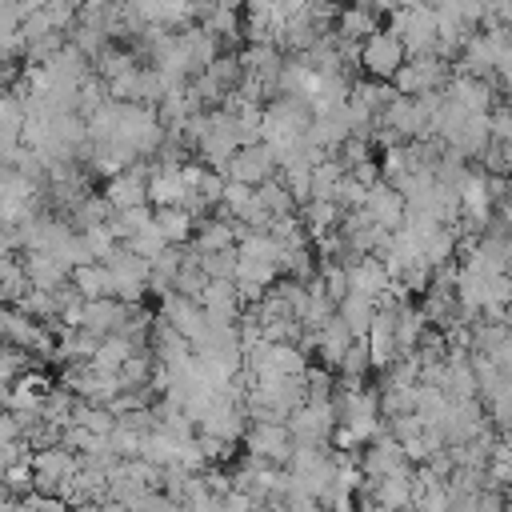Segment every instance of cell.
<instances>
[{"mask_svg": "<svg viewBox=\"0 0 512 512\" xmlns=\"http://www.w3.org/2000/svg\"><path fill=\"white\" fill-rule=\"evenodd\" d=\"M388 28L404 40L408 56L436 52V8L428 0H404L388 12Z\"/></svg>", "mask_w": 512, "mask_h": 512, "instance_id": "1", "label": "cell"}, {"mask_svg": "<svg viewBox=\"0 0 512 512\" xmlns=\"http://www.w3.org/2000/svg\"><path fill=\"white\" fill-rule=\"evenodd\" d=\"M448 80H452V64L440 52H416L396 68L392 88L404 96H420V92H440Z\"/></svg>", "mask_w": 512, "mask_h": 512, "instance_id": "2", "label": "cell"}, {"mask_svg": "<svg viewBox=\"0 0 512 512\" xmlns=\"http://www.w3.org/2000/svg\"><path fill=\"white\" fill-rule=\"evenodd\" d=\"M104 264L112 268V296H120L124 304H140V300H144V292H148L152 260H148V256H140V252H132L128 244H124V248L116 244V252H112Z\"/></svg>", "mask_w": 512, "mask_h": 512, "instance_id": "3", "label": "cell"}, {"mask_svg": "<svg viewBox=\"0 0 512 512\" xmlns=\"http://www.w3.org/2000/svg\"><path fill=\"white\" fill-rule=\"evenodd\" d=\"M404 60H408V48L392 28H376L360 40V68L376 80H392Z\"/></svg>", "mask_w": 512, "mask_h": 512, "instance_id": "4", "label": "cell"}, {"mask_svg": "<svg viewBox=\"0 0 512 512\" xmlns=\"http://www.w3.org/2000/svg\"><path fill=\"white\" fill-rule=\"evenodd\" d=\"M288 428H292L296 444H328L332 428H336V404L332 400H304L300 408H292Z\"/></svg>", "mask_w": 512, "mask_h": 512, "instance_id": "5", "label": "cell"}, {"mask_svg": "<svg viewBox=\"0 0 512 512\" xmlns=\"http://www.w3.org/2000/svg\"><path fill=\"white\" fill-rule=\"evenodd\" d=\"M244 444H248V456L272 460V464H288L292 460V448H296L288 420H256L244 432Z\"/></svg>", "mask_w": 512, "mask_h": 512, "instance_id": "6", "label": "cell"}, {"mask_svg": "<svg viewBox=\"0 0 512 512\" xmlns=\"http://www.w3.org/2000/svg\"><path fill=\"white\" fill-rule=\"evenodd\" d=\"M276 152L260 140V144H240L232 156H228V164H224V176L228 180H244V184H252V188H260L268 176H276Z\"/></svg>", "mask_w": 512, "mask_h": 512, "instance_id": "7", "label": "cell"}, {"mask_svg": "<svg viewBox=\"0 0 512 512\" xmlns=\"http://www.w3.org/2000/svg\"><path fill=\"white\" fill-rule=\"evenodd\" d=\"M360 468H364V476L368 480H380V476H396V472H408L412 468V460H408V452H404V444L384 428L376 440H368L364 444V456H360Z\"/></svg>", "mask_w": 512, "mask_h": 512, "instance_id": "8", "label": "cell"}, {"mask_svg": "<svg viewBox=\"0 0 512 512\" xmlns=\"http://www.w3.org/2000/svg\"><path fill=\"white\" fill-rule=\"evenodd\" d=\"M160 316H164L176 332H184L192 344L204 340V332H208V312H204V304H200L196 296H184V292L160 296Z\"/></svg>", "mask_w": 512, "mask_h": 512, "instance_id": "9", "label": "cell"}, {"mask_svg": "<svg viewBox=\"0 0 512 512\" xmlns=\"http://www.w3.org/2000/svg\"><path fill=\"white\" fill-rule=\"evenodd\" d=\"M364 212L376 220V224H384L388 232L392 228H400L404 224V212H408V200H404V192L392 184V180H376V184H368V196H364Z\"/></svg>", "mask_w": 512, "mask_h": 512, "instance_id": "10", "label": "cell"}, {"mask_svg": "<svg viewBox=\"0 0 512 512\" xmlns=\"http://www.w3.org/2000/svg\"><path fill=\"white\" fill-rule=\"evenodd\" d=\"M148 164L132 160L128 168H120L116 176H108L104 184V196L112 200V208H132V204H144L148 200Z\"/></svg>", "mask_w": 512, "mask_h": 512, "instance_id": "11", "label": "cell"}, {"mask_svg": "<svg viewBox=\"0 0 512 512\" xmlns=\"http://www.w3.org/2000/svg\"><path fill=\"white\" fill-rule=\"evenodd\" d=\"M348 288H356L364 296H376V300L392 288V276H388L380 252H360V256L348 260Z\"/></svg>", "mask_w": 512, "mask_h": 512, "instance_id": "12", "label": "cell"}, {"mask_svg": "<svg viewBox=\"0 0 512 512\" xmlns=\"http://www.w3.org/2000/svg\"><path fill=\"white\" fill-rule=\"evenodd\" d=\"M452 152H460L464 160L468 156H484V148L492 144V124H488V112H468L464 124L444 140Z\"/></svg>", "mask_w": 512, "mask_h": 512, "instance_id": "13", "label": "cell"}, {"mask_svg": "<svg viewBox=\"0 0 512 512\" xmlns=\"http://www.w3.org/2000/svg\"><path fill=\"white\" fill-rule=\"evenodd\" d=\"M20 264H24V272H28V284L52 288V292H56V288L68 280V272H72L56 252H44V248H28Z\"/></svg>", "mask_w": 512, "mask_h": 512, "instance_id": "14", "label": "cell"}, {"mask_svg": "<svg viewBox=\"0 0 512 512\" xmlns=\"http://www.w3.org/2000/svg\"><path fill=\"white\" fill-rule=\"evenodd\" d=\"M300 220H304L308 240H320V236H328L332 228H340L344 208H340L336 200H320V196H312L308 204H300Z\"/></svg>", "mask_w": 512, "mask_h": 512, "instance_id": "15", "label": "cell"}, {"mask_svg": "<svg viewBox=\"0 0 512 512\" xmlns=\"http://www.w3.org/2000/svg\"><path fill=\"white\" fill-rule=\"evenodd\" d=\"M68 280L76 284V292L84 300H96V296H112V268L104 260H84L68 272Z\"/></svg>", "mask_w": 512, "mask_h": 512, "instance_id": "16", "label": "cell"}, {"mask_svg": "<svg viewBox=\"0 0 512 512\" xmlns=\"http://www.w3.org/2000/svg\"><path fill=\"white\" fill-rule=\"evenodd\" d=\"M192 248H200V252H216V248H228V244H236V220L232 216H208V220H200L196 224V232H192V240H188Z\"/></svg>", "mask_w": 512, "mask_h": 512, "instance_id": "17", "label": "cell"}, {"mask_svg": "<svg viewBox=\"0 0 512 512\" xmlns=\"http://www.w3.org/2000/svg\"><path fill=\"white\" fill-rule=\"evenodd\" d=\"M96 348H100V336H96V332H88V328H68V332L60 336L52 360H60V364H88V360L96 356Z\"/></svg>", "mask_w": 512, "mask_h": 512, "instance_id": "18", "label": "cell"}, {"mask_svg": "<svg viewBox=\"0 0 512 512\" xmlns=\"http://www.w3.org/2000/svg\"><path fill=\"white\" fill-rule=\"evenodd\" d=\"M336 316L352 328V336H364V332H368V324H372V316H376V296H364V292L348 288V292H344V300L336 304Z\"/></svg>", "mask_w": 512, "mask_h": 512, "instance_id": "19", "label": "cell"}, {"mask_svg": "<svg viewBox=\"0 0 512 512\" xmlns=\"http://www.w3.org/2000/svg\"><path fill=\"white\" fill-rule=\"evenodd\" d=\"M352 340H356V336H352V328H348V324H344L340 316H332V320H328V324L320 328V336H316L320 360H324V364H328V368L336 372V364H340V356H344V352L352 348Z\"/></svg>", "mask_w": 512, "mask_h": 512, "instance_id": "20", "label": "cell"}, {"mask_svg": "<svg viewBox=\"0 0 512 512\" xmlns=\"http://www.w3.org/2000/svg\"><path fill=\"white\" fill-rule=\"evenodd\" d=\"M156 224H160V232L168 236V244H188L200 220H196L184 204H164V208H156Z\"/></svg>", "mask_w": 512, "mask_h": 512, "instance_id": "21", "label": "cell"}, {"mask_svg": "<svg viewBox=\"0 0 512 512\" xmlns=\"http://www.w3.org/2000/svg\"><path fill=\"white\" fill-rule=\"evenodd\" d=\"M200 24H204L208 32H216L224 44H232V40L244 32V20H240V8H236V4H208L204 16H200Z\"/></svg>", "mask_w": 512, "mask_h": 512, "instance_id": "22", "label": "cell"}, {"mask_svg": "<svg viewBox=\"0 0 512 512\" xmlns=\"http://www.w3.org/2000/svg\"><path fill=\"white\" fill-rule=\"evenodd\" d=\"M376 28H380V16L368 12L364 4L352 0V4L340 8V20H336V32H340V36H348V40H364V36L376 32Z\"/></svg>", "mask_w": 512, "mask_h": 512, "instance_id": "23", "label": "cell"}, {"mask_svg": "<svg viewBox=\"0 0 512 512\" xmlns=\"http://www.w3.org/2000/svg\"><path fill=\"white\" fill-rule=\"evenodd\" d=\"M152 216H156V208L144 200V204H132V208H116V212L108 216V228H112L116 240H128V236H136Z\"/></svg>", "mask_w": 512, "mask_h": 512, "instance_id": "24", "label": "cell"}, {"mask_svg": "<svg viewBox=\"0 0 512 512\" xmlns=\"http://www.w3.org/2000/svg\"><path fill=\"white\" fill-rule=\"evenodd\" d=\"M112 212H116V208H112V200H108L104 192H100V196H96V192H88V196H80V200L68 208V216L76 220V228H88V224H104Z\"/></svg>", "mask_w": 512, "mask_h": 512, "instance_id": "25", "label": "cell"}, {"mask_svg": "<svg viewBox=\"0 0 512 512\" xmlns=\"http://www.w3.org/2000/svg\"><path fill=\"white\" fill-rule=\"evenodd\" d=\"M236 264H240V248H216V252H200V268L208 272V280H236Z\"/></svg>", "mask_w": 512, "mask_h": 512, "instance_id": "26", "label": "cell"}, {"mask_svg": "<svg viewBox=\"0 0 512 512\" xmlns=\"http://www.w3.org/2000/svg\"><path fill=\"white\" fill-rule=\"evenodd\" d=\"M256 196H260V204L272 212V216H284V212H296V196H292V188L284 184V180H276V176H268L260 188H256Z\"/></svg>", "mask_w": 512, "mask_h": 512, "instance_id": "27", "label": "cell"}, {"mask_svg": "<svg viewBox=\"0 0 512 512\" xmlns=\"http://www.w3.org/2000/svg\"><path fill=\"white\" fill-rule=\"evenodd\" d=\"M252 200H256V188H252V184H244V180H224V196H220V212H224V216L240 220V216L252 208Z\"/></svg>", "mask_w": 512, "mask_h": 512, "instance_id": "28", "label": "cell"}, {"mask_svg": "<svg viewBox=\"0 0 512 512\" xmlns=\"http://www.w3.org/2000/svg\"><path fill=\"white\" fill-rule=\"evenodd\" d=\"M128 68H136L132 52H124V48H112V44H104V48L96 52V76L112 80V76H120V72H128Z\"/></svg>", "mask_w": 512, "mask_h": 512, "instance_id": "29", "label": "cell"}, {"mask_svg": "<svg viewBox=\"0 0 512 512\" xmlns=\"http://www.w3.org/2000/svg\"><path fill=\"white\" fill-rule=\"evenodd\" d=\"M80 236H84V244H88V252H92V260H108L112 252H116V236H112V228H108V220L104 224H88V228H80Z\"/></svg>", "mask_w": 512, "mask_h": 512, "instance_id": "30", "label": "cell"}, {"mask_svg": "<svg viewBox=\"0 0 512 512\" xmlns=\"http://www.w3.org/2000/svg\"><path fill=\"white\" fill-rule=\"evenodd\" d=\"M124 244H128L132 252H140V256H148V260H152L160 248H168V236L160 232V224H156V216H152V220H148V224H144L136 236H128Z\"/></svg>", "mask_w": 512, "mask_h": 512, "instance_id": "31", "label": "cell"}, {"mask_svg": "<svg viewBox=\"0 0 512 512\" xmlns=\"http://www.w3.org/2000/svg\"><path fill=\"white\" fill-rule=\"evenodd\" d=\"M368 368H372V360H368V344H364V336H356V340H352V348L340 356L336 372H340L344 380H360Z\"/></svg>", "mask_w": 512, "mask_h": 512, "instance_id": "32", "label": "cell"}, {"mask_svg": "<svg viewBox=\"0 0 512 512\" xmlns=\"http://www.w3.org/2000/svg\"><path fill=\"white\" fill-rule=\"evenodd\" d=\"M364 196H368V184H360L352 172H344V176H340V184H336V192H332V200H336L344 212L364 208Z\"/></svg>", "mask_w": 512, "mask_h": 512, "instance_id": "33", "label": "cell"}, {"mask_svg": "<svg viewBox=\"0 0 512 512\" xmlns=\"http://www.w3.org/2000/svg\"><path fill=\"white\" fill-rule=\"evenodd\" d=\"M0 480H4V488L8 492H28L32 488V460H16V464H8V468H0Z\"/></svg>", "mask_w": 512, "mask_h": 512, "instance_id": "34", "label": "cell"}, {"mask_svg": "<svg viewBox=\"0 0 512 512\" xmlns=\"http://www.w3.org/2000/svg\"><path fill=\"white\" fill-rule=\"evenodd\" d=\"M304 384H308V400H332V368H304Z\"/></svg>", "mask_w": 512, "mask_h": 512, "instance_id": "35", "label": "cell"}, {"mask_svg": "<svg viewBox=\"0 0 512 512\" xmlns=\"http://www.w3.org/2000/svg\"><path fill=\"white\" fill-rule=\"evenodd\" d=\"M348 172H352V176H356L360 184H376V180L384 176V168H380V160H372V156H364V160H356V164H352Z\"/></svg>", "mask_w": 512, "mask_h": 512, "instance_id": "36", "label": "cell"}, {"mask_svg": "<svg viewBox=\"0 0 512 512\" xmlns=\"http://www.w3.org/2000/svg\"><path fill=\"white\" fill-rule=\"evenodd\" d=\"M356 4H364L368 12H376V16H384V12H392L396 8V0H356Z\"/></svg>", "mask_w": 512, "mask_h": 512, "instance_id": "37", "label": "cell"}, {"mask_svg": "<svg viewBox=\"0 0 512 512\" xmlns=\"http://www.w3.org/2000/svg\"><path fill=\"white\" fill-rule=\"evenodd\" d=\"M16 80V68L8 60H0V92H8V84Z\"/></svg>", "mask_w": 512, "mask_h": 512, "instance_id": "38", "label": "cell"}, {"mask_svg": "<svg viewBox=\"0 0 512 512\" xmlns=\"http://www.w3.org/2000/svg\"><path fill=\"white\" fill-rule=\"evenodd\" d=\"M44 4H48V0H20V12L28 16V12H36V8H44Z\"/></svg>", "mask_w": 512, "mask_h": 512, "instance_id": "39", "label": "cell"}, {"mask_svg": "<svg viewBox=\"0 0 512 512\" xmlns=\"http://www.w3.org/2000/svg\"><path fill=\"white\" fill-rule=\"evenodd\" d=\"M0 504H16V496L4 488V480H0Z\"/></svg>", "mask_w": 512, "mask_h": 512, "instance_id": "40", "label": "cell"}, {"mask_svg": "<svg viewBox=\"0 0 512 512\" xmlns=\"http://www.w3.org/2000/svg\"><path fill=\"white\" fill-rule=\"evenodd\" d=\"M504 92H508V96H504V100H508V104H512V84H508V88H504Z\"/></svg>", "mask_w": 512, "mask_h": 512, "instance_id": "41", "label": "cell"}]
</instances>
